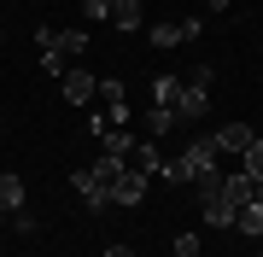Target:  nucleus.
Segmentation results:
<instances>
[{"label": "nucleus", "instance_id": "nucleus-9", "mask_svg": "<svg viewBox=\"0 0 263 257\" xmlns=\"http://www.w3.org/2000/svg\"><path fill=\"white\" fill-rule=\"evenodd\" d=\"M141 123H146V141H164V134H176V129H181V117H176V105H152Z\"/></svg>", "mask_w": 263, "mask_h": 257}, {"label": "nucleus", "instance_id": "nucleus-17", "mask_svg": "<svg viewBox=\"0 0 263 257\" xmlns=\"http://www.w3.org/2000/svg\"><path fill=\"white\" fill-rule=\"evenodd\" d=\"M240 170H246V175H263V141H252V146L240 152Z\"/></svg>", "mask_w": 263, "mask_h": 257}, {"label": "nucleus", "instance_id": "nucleus-11", "mask_svg": "<svg viewBox=\"0 0 263 257\" xmlns=\"http://www.w3.org/2000/svg\"><path fill=\"white\" fill-rule=\"evenodd\" d=\"M24 199H29V187H24V175H0V210H24Z\"/></svg>", "mask_w": 263, "mask_h": 257}, {"label": "nucleus", "instance_id": "nucleus-13", "mask_svg": "<svg viewBox=\"0 0 263 257\" xmlns=\"http://www.w3.org/2000/svg\"><path fill=\"white\" fill-rule=\"evenodd\" d=\"M105 24H117V29H141V0H111V18Z\"/></svg>", "mask_w": 263, "mask_h": 257}, {"label": "nucleus", "instance_id": "nucleus-16", "mask_svg": "<svg viewBox=\"0 0 263 257\" xmlns=\"http://www.w3.org/2000/svg\"><path fill=\"white\" fill-rule=\"evenodd\" d=\"M234 228L240 234H263V205H240L234 210Z\"/></svg>", "mask_w": 263, "mask_h": 257}, {"label": "nucleus", "instance_id": "nucleus-3", "mask_svg": "<svg viewBox=\"0 0 263 257\" xmlns=\"http://www.w3.org/2000/svg\"><path fill=\"white\" fill-rule=\"evenodd\" d=\"M211 82H216V70H211V65H199L193 76H181V94H176V117H181V129L199 123V117L211 111Z\"/></svg>", "mask_w": 263, "mask_h": 257}, {"label": "nucleus", "instance_id": "nucleus-15", "mask_svg": "<svg viewBox=\"0 0 263 257\" xmlns=\"http://www.w3.org/2000/svg\"><path fill=\"white\" fill-rule=\"evenodd\" d=\"M176 94H181V76H152V105H176Z\"/></svg>", "mask_w": 263, "mask_h": 257}, {"label": "nucleus", "instance_id": "nucleus-14", "mask_svg": "<svg viewBox=\"0 0 263 257\" xmlns=\"http://www.w3.org/2000/svg\"><path fill=\"white\" fill-rule=\"evenodd\" d=\"M146 41H152L158 53H170V47H181L187 35H181V24H152V29H146Z\"/></svg>", "mask_w": 263, "mask_h": 257}, {"label": "nucleus", "instance_id": "nucleus-19", "mask_svg": "<svg viewBox=\"0 0 263 257\" xmlns=\"http://www.w3.org/2000/svg\"><path fill=\"white\" fill-rule=\"evenodd\" d=\"M199 251H205L199 234H176V257H199Z\"/></svg>", "mask_w": 263, "mask_h": 257}, {"label": "nucleus", "instance_id": "nucleus-20", "mask_svg": "<svg viewBox=\"0 0 263 257\" xmlns=\"http://www.w3.org/2000/svg\"><path fill=\"white\" fill-rule=\"evenodd\" d=\"M82 12H88L94 24H105V18H111V0H82Z\"/></svg>", "mask_w": 263, "mask_h": 257}, {"label": "nucleus", "instance_id": "nucleus-22", "mask_svg": "<svg viewBox=\"0 0 263 257\" xmlns=\"http://www.w3.org/2000/svg\"><path fill=\"white\" fill-rule=\"evenodd\" d=\"M205 6H211V12H228V6H234V0H205Z\"/></svg>", "mask_w": 263, "mask_h": 257}, {"label": "nucleus", "instance_id": "nucleus-5", "mask_svg": "<svg viewBox=\"0 0 263 257\" xmlns=\"http://www.w3.org/2000/svg\"><path fill=\"white\" fill-rule=\"evenodd\" d=\"M100 105H105V123L129 129V88L123 82H100Z\"/></svg>", "mask_w": 263, "mask_h": 257}, {"label": "nucleus", "instance_id": "nucleus-18", "mask_svg": "<svg viewBox=\"0 0 263 257\" xmlns=\"http://www.w3.org/2000/svg\"><path fill=\"white\" fill-rule=\"evenodd\" d=\"M41 70H47V76H65V70H70V58L59 53V47H47V53H41Z\"/></svg>", "mask_w": 263, "mask_h": 257}, {"label": "nucleus", "instance_id": "nucleus-8", "mask_svg": "<svg viewBox=\"0 0 263 257\" xmlns=\"http://www.w3.org/2000/svg\"><path fill=\"white\" fill-rule=\"evenodd\" d=\"M164 152H158V141H135V152H129V170H141V175H164Z\"/></svg>", "mask_w": 263, "mask_h": 257}, {"label": "nucleus", "instance_id": "nucleus-23", "mask_svg": "<svg viewBox=\"0 0 263 257\" xmlns=\"http://www.w3.org/2000/svg\"><path fill=\"white\" fill-rule=\"evenodd\" d=\"M0 41H6V35H0Z\"/></svg>", "mask_w": 263, "mask_h": 257}, {"label": "nucleus", "instance_id": "nucleus-12", "mask_svg": "<svg viewBox=\"0 0 263 257\" xmlns=\"http://www.w3.org/2000/svg\"><path fill=\"white\" fill-rule=\"evenodd\" d=\"M88 41H94V35H88V29H59V53H65L70 65H76V58L88 53Z\"/></svg>", "mask_w": 263, "mask_h": 257}, {"label": "nucleus", "instance_id": "nucleus-21", "mask_svg": "<svg viewBox=\"0 0 263 257\" xmlns=\"http://www.w3.org/2000/svg\"><path fill=\"white\" fill-rule=\"evenodd\" d=\"M105 257H135L129 246H123V240H117V246H105Z\"/></svg>", "mask_w": 263, "mask_h": 257}, {"label": "nucleus", "instance_id": "nucleus-6", "mask_svg": "<svg viewBox=\"0 0 263 257\" xmlns=\"http://www.w3.org/2000/svg\"><path fill=\"white\" fill-rule=\"evenodd\" d=\"M146 187H152V175L123 170V175H117V187H111V205H141V199H146Z\"/></svg>", "mask_w": 263, "mask_h": 257}, {"label": "nucleus", "instance_id": "nucleus-10", "mask_svg": "<svg viewBox=\"0 0 263 257\" xmlns=\"http://www.w3.org/2000/svg\"><path fill=\"white\" fill-rule=\"evenodd\" d=\"M100 152H105V158H117V164H129L135 134H129V129H105V134H100Z\"/></svg>", "mask_w": 263, "mask_h": 257}, {"label": "nucleus", "instance_id": "nucleus-7", "mask_svg": "<svg viewBox=\"0 0 263 257\" xmlns=\"http://www.w3.org/2000/svg\"><path fill=\"white\" fill-rule=\"evenodd\" d=\"M252 141H257V134L246 129V123H222V129L211 134V146H216V152H234V158H240V152H246Z\"/></svg>", "mask_w": 263, "mask_h": 257}, {"label": "nucleus", "instance_id": "nucleus-4", "mask_svg": "<svg viewBox=\"0 0 263 257\" xmlns=\"http://www.w3.org/2000/svg\"><path fill=\"white\" fill-rule=\"evenodd\" d=\"M59 88H65V100H70V105H94V100H100L94 70H82V65H70L65 76H59Z\"/></svg>", "mask_w": 263, "mask_h": 257}, {"label": "nucleus", "instance_id": "nucleus-2", "mask_svg": "<svg viewBox=\"0 0 263 257\" xmlns=\"http://www.w3.org/2000/svg\"><path fill=\"white\" fill-rule=\"evenodd\" d=\"M216 158H222V152L211 146V134H193V141H187V146H181L176 158L164 164V181L187 187V181H199V175H211V170H216Z\"/></svg>", "mask_w": 263, "mask_h": 257}, {"label": "nucleus", "instance_id": "nucleus-1", "mask_svg": "<svg viewBox=\"0 0 263 257\" xmlns=\"http://www.w3.org/2000/svg\"><path fill=\"white\" fill-rule=\"evenodd\" d=\"M123 170H129V164H117V158H94V164H88V170H76L70 175V187H76V199H82L88 210H105V205H111V187H117V175Z\"/></svg>", "mask_w": 263, "mask_h": 257}]
</instances>
